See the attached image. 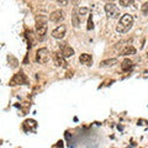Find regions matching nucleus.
I'll return each instance as SVG.
<instances>
[{"label":"nucleus","instance_id":"obj_1","mask_svg":"<svg viewBox=\"0 0 148 148\" xmlns=\"http://www.w3.org/2000/svg\"><path fill=\"white\" fill-rule=\"evenodd\" d=\"M133 25V17L128 14L125 15L120 18V24L116 26V31L119 34H126L128 30H131V27Z\"/></svg>","mask_w":148,"mask_h":148},{"label":"nucleus","instance_id":"obj_2","mask_svg":"<svg viewBox=\"0 0 148 148\" xmlns=\"http://www.w3.org/2000/svg\"><path fill=\"white\" fill-rule=\"evenodd\" d=\"M47 32V18L45 16H40L36 20V34L40 38H43Z\"/></svg>","mask_w":148,"mask_h":148},{"label":"nucleus","instance_id":"obj_3","mask_svg":"<svg viewBox=\"0 0 148 148\" xmlns=\"http://www.w3.org/2000/svg\"><path fill=\"white\" fill-rule=\"evenodd\" d=\"M105 12H106V15H108V17H110V18H117L120 15L119 8L112 3H108L105 5Z\"/></svg>","mask_w":148,"mask_h":148},{"label":"nucleus","instance_id":"obj_4","mask_svg":"<svg viewBox=\"0 0 148 148\" xmlns=\"http://www.w3.org/2000/svg\"><path fill=\"white\" fill-rule=\"evenodd\" d=\"M49 57H51V54H49V51L47 48H40L36 53V61L42 63V64L47 63L49 61Z\"/></svg>","mask_w":148,"mask_h":148},{"label":"nucleus","instance_id":"obj_5","mask_svg":"<svg viewBox=\"0 0 148 148\" xmlns=\"http://www.w3.org/2000/svg\"><path fill=\"white\" fill-rule=\"evenodd\" d=\"M26 77H25V74L20 72V73H16L15 75H14L11 78V80L10 83H9V85H11V86H15V85H20V84H26Z\"/></svg>","mask_w":148,"mask_h":148},{"label":"nucleus","instance_id":"obj_6","mask_svg":"<svg viewBox=\"0 0 148 148\" xmlns=\"http://www.w3.org/2000/svg\"><path fill=\"white\" fill-rule=\"evenodd\" d=\"M66 31H67L66 25H59L58 27H56L52 31V37H54V38H57V40H61L64 37V35H66Z\"/></svg>","mask_w":148,"mask_h":148},{"label":"nucleus","instance_id":"obj_7","mask_svg":"<svg viewBox=\"0 0 148 148\" xmlns=\"http://www.w3.org/2000/svg\"><path fill=\"white\" fill-rule=\"evenodd\" d=\"M53 62L57 67H62V68H67V62L64 59L63 54L61 53H53Z\"/></svg>","mask_w":148,"mask_h":148},{"label":"nucleus","instance_id":"obj_8","mask_svg":"<svg viewBox=\"0 0 148 148\" xmlns=\"http://www.w3.org/2000/svg\"><path fill=\"white\" fill-rule=\"evenodd\" d=\"M64 18V12L62 10H56L49 15V20L52 22H59Z\"/></svg>","mask_w":148,"mask_h":148},{"label":"nucleus","instance_id":"obj_9","mask_svg":"<svg viewBox=\"0 0 148 148\" xmlns=\"http://www.w3.org/2000/svg\"><path fill=\"white\" fill-rule=\"evenodd\" d=\"M61 49H62V54L64 58H68V57H72V56L74 54V49L72 47H69V46H67V43H62L61 45Z\"/></svg>","mask_w":148,"mask_h":148},{"label":"nucleus","instance_id":"obj_10","mask_svg":"<svg viewBox=\"0 0 148 148\" xmlns=\"http://www.w3.org/2000/svg\"><path fill=\"white\" fill-rule=\"evenodd\" d=\"M79 61L82 64H84V66H91V56L88 53H83L79 57Z\"/></svg>","mask_w":148,"mask_h":148},{"label":"nucleus","instance_id":"obj_11","mask_svg":"<svg viewBox=\"0 0 148 148\" xmlns=\"http://www.w3.org/2000/svg\"><path fill=\"white\" fill-rule=\"evenodd\" d=\"M115 64H117V59L116 58H111V59H106V61H103L99 66L101 68H105V67H112Z\"/></svg>","mask_w":148,"mask_h":148},{"label":"nucleus","instance_id":"obj_12","mask_svg":"<svg viewBox=\"0 0 148 148\" xmlns=\"http://www.w3.org/2000/svg\"><path fill=\"white\" fill-rule=\"evenodd\" d=\"M27 127H29L30 131H35L36 127H37L36 121H34V120H26V121L24 122V128L26 130ZM29 130H27V131H29Z\"/></svg>","mask_w":148,"mask_h":148},{"label":"nucleus","instance_id":"obj_13","mask_svg":"<svg viewBox=\"0 0 148 148\" xmlns=\"http://www.w3.org/2000/svg\"><path fill=\"white\" fill-rule=\"evenodd\" d=\"M132 67H133V63H132V61H130V59H125V61L122 62V64H121L122 71H125V72L130 71Z\"/></svg>","mask_w":148,"mask_h":148},{"label":"nucleus","instance_id":"obj_14","mask_svg":"<svg viewBox=\"0 0 148 148\" xmlns=\"http://www.w3.org/2000/svg\"><path fill=\"white\" fill-rule=\"evenodd\" d=\"M128 54H136V49L133 48L132 46H127L121 52V56H128Z\"/></svg>","mask_w":148,"mask_h":148},{"label":"nucleus","instance_id":"obj_15","mask_svg":"<svg viewBox=\"0 0 148 148\" xmlns=\"http://www.w3.org/2000/svg\"><path fill=\"white\" fill-rule=\"evenodd\" d=\"M132 4H133V0H120V5L125 8L132 5Z\"/></svg>","mask_w":148,"mask_h":148},{"label":"nucleus","instance_id":"obj_16","mask_svg":"<svg viewBox=\"0 0 148 148\" xmlns=\"http://www.w3.org/2000/svg\"><path fill=\"white\" fill-rule=\"evenodd\" d=\"M79 24H80V21L78 20V17H77V11H74L73 12V25H74V27H78Z\"/></svg>","mask_w":148,"mask_h":148},{"label":"nucleus","instance_id":"obj_17","mask_svg":"<svg viewBox=\"0 0 148 148\" xmlns=\"http://www.w3.org/2000/svg\"><path fill=\"white\" fill-rule=\"evenodd\" d=\"M88 30H92V29H94V22H92V16L91 15H89V20H88Z\"/></svg>","mask_w":148,"mask_h":148},{"label":"nucleus","instance_id":"obj_18","mask_svg":"<svg viewBox=\"0 0 148 148\" xmlns=\"http://www.w3.org/2000/svg\"><path fill=\"white\" fill-rule=\"evenodd\" d=\"M78 14H79V15H86V14H89V9L88 8H79Z\"/></svg>","mask_w":148,"mask_h":148},{"label":"nucleus","instance_id":"obj_19","mask_svg":"<svg viewBox=\"0 0 148 148\" xmlns=\"http://www.w3.org/2000/svg\"><path fill=\"white\" fill-rule=\"evenodd\" d=\"M8 58H10V59H11V68H16V67H17V64H18L17 59H16V58H14L12 56H9Z\"/></svg>","mask_w":148,"mask_h":148},{"label":"nucleus","instance_id":"obj_20","mask_svg":"<svg viewBox=\"0 0 148 148\" xmlns=\"http://www.w3.org/2000/svg\"><path fill=\"white\" fill-rule=\"evenodd\" d=\"M141 10H142V14H143V15H148V3H145V4H143Z\"/></svg>","mask_w":148,"mask_h":148},{"label":"nucleus","instance_id":"obj_21","mask_svg":"<svg viewBox=\"0 0 148 148\" xmlns=\"http://www.w3.org/2000/svg\"><path fill=\"white\" fill-rule=\"evenodd\" d=\"M68 1L69 0H57V3H59V5H68Z\"/></svg>","mask_w":148,"mask_h":148},{"label":"nucleus","instance_id":"obj_22","mask_svg":"<svg viewBox=\"0 0 148 148\" xmlns=\"http://www.w3.org/2000/svg\"><path fill=\"white\" fill-rule=\"evenodd\" d=\"M72 3H73V5H78L80 3V0H72Z\"/></svg>","mask_w":148,"mask_h":148},{"label":"nucleus","instance_id":"obj_23","mask_svg":"<svg viewBox=\"0 0 148 148\" xmlns=\"http://www.w3.org/2000/svg\"><path fill=\"white\" fill-rule=\"evenodd\" d=\"M108 3H111V1H115V0H106Z\"/></svg>","mask_w":148,"mask_h":148}]
</instances>
